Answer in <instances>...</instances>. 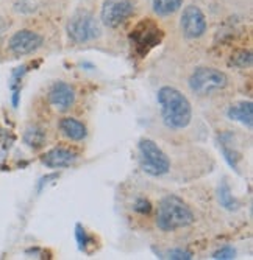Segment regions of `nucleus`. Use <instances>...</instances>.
Returning a JSON list of instances; mask_svg holds the SVG:
<instances>
[{
    "label": "nucleus",
    "mask_w": 253,
    "mask_h": 260,
    "mask_svg": "<svg viewBox=\"0 0 253 260\" xmlns=\"http://www.w3.org/2000/svg\"><path fill=\"white\" fill-rule=\"evenodd\" d=\"M181 30L189 39H197L206 31V17L199 7H188L181 14Z\"/></svg>",
    "instance_id": "nucleus-8"
},
{
    "label": "nucleus",
    "mask_w": 253,
    "mask_h": 260,
    "mask_svg": "<svg viewBox=\"0 0 253 260\" xmlns=\"http://www.w3.org/2000/svg\"><path fill=\"white\" fill-rule=\"evenodd\" d=\"M139 150V164L143 172L150 176H163L171 170V160L153 140L143 139L137 145Z\"/></svg>",
    "instance_id": "nucleus-3"
},
{
    "label": "nucleus",
    "mask_w": 253,
    "mask_h": 260,
    "mask_svg": "<svg viewBox=\"0 0 253 260\" xmlns=\"http://www.w3.org/2000/svg\"><path fill=\"white\" fill-rule=\"evenodd\" d=\"M75 237H77V242H78L80 249H85L86 245L89 243V239H88V234H86V231L83 229L81 224H77L75 226Z\"/></svg>",
    "instance_id": "nucleus-20"
},
{
    "label": "nucleus",
    "mask_w": 253,
    "mask_h": 260,
    "mask_svg": "<svg viewBox=\"0 0 253 260\" xmlns=\"http://www.w3.org/2000/svg\"><path fill=\"white\" fill-rule=\"evenodd\" d=\"M49 102L58 111H67L75 102V92L72 86H69L67 83L63 81L55 83L49 92Z\"/></svg>",
    "instance_id": "nucleus-10"
},
{
    "label": "nucleus",
    "mask_w": 253,
    "mask_h": 260,
    "mask_svg": "<svg viewBox=\"0 0 253 260\" xmlns=\"http://www.w3.org/2000/svg\"><path fill=\"white\" fill-rule=\"evenodd\" d=\"M169 258H174V260H191L192 258V254L185 251V249H172L167 252Z\"/></svg>",
    "instance_id": "nucleus-21"
},
{
    "label": "nucleus",
    "mask_w": 253,
    "mask_h": 260,
    "mask_svg": "<svg viewBox=\"0 0 253 260\" xmlns=\"http://www.w3.org/2000/svg\"><path fill=\"white\" fill-rule=\"evenodd\" d=\"M24 140H25V144L32 148H41L44 140H45V134L39 128H29L25 136H24Z\"/></svg>",
    "instance_id": "nucleus-16"
},
{
    "label": "nucleus",
    "mask_w": 253,
    "mask_h": 260,
    "mask_svg": "<svg viewBox=\"0 0 253 260\" xmlns=\"http://www.w3.org/2000/svg\"><path fill=\"white\" fill-rule=\"evenodd\" d=\"M163 30L159 28V25L152 20V19H143L137 25L131 30L130 41L133 49L136 50L137 55H147L152 49H155L156 45L161 44L163 41Z\"/></svg>",
    "instance_id": "nucleus-4"
},
{
    "label": "nucleus",
    "mask_w": 253,
    "mask_h": 260,
    "mask_svg": "<svg viewBox=\"0 0 253 260\" xmlns=\"http://www.w3.org/2000/svg\"><path fill=\"white\" fill-rule=\"evenodd\" d=\"M10 50L14 55H29L35 50H38L42 45V38L30 30H20L17 33H14L8 42Z\"/></svg>",
    "instance_id": "nucleus-9"
},
{
    "label": "nucleus",
    "mask_w": 253,
    "mask_h": 260,
    "mask_svg": "<svg viewBox=\"0 0 253 260\" xmlns=\"http://www.w3.org/2000/svg\"><path fill=\"white\" fill-rule=\"evenodd\" d=\"M77 153L67 148H53L42 156V164L49 169H64L77 160Z\"/></svg>",
    "instance_id": "nucleus-11"
},
{
    "label": "nucleus",
    "mask_w": 253,
    "mask_h": 260,
    "mask_svg": "<svg viewBox=\"0 0 253 260\" xmlns=\"http://www.w3.org/2000/svg\"><path fill=\"white\" fill-rule=\"evenodd\" d=\"M191 207L177 195H167L156 207V226L164 232L188 228L194 223Z\"/></svg>",
    "instance_id": "nucleus-2"
},
{
    "label": "nucleus",
    "mask_w": 253,
    "mask_h": 260,
    "mask_svg": "<svg viewBox=\"0 0 253 260\" xmlns=\"http://www.w3.org/2000/svg\"><path fill=\"white\" fill-rule=\"evenodd\" d=\"M133 210L137 212V214H149V212L152 210V204L146 198H137L136 203L133 204Z\"/></svg>",
    "instance_id": "nucleus-19"
},
{
    "label": "nucleus",
    "mask_w": 253,
    "mask_h": 260,
    "mask_svg": "<svg viewBox=\"0 0 253 260\" xmlns=\"http://www.w3.org/2000/svg\"><path fill=\"white\" fill-rule=\"evenodd\" d=\"M100 33H102L100 23L88 11H78L71 17V20L67 23V35L77 44L94 41L96 38L100 36Z\"/></svg>",
    "instance_id": "nucleus-6"
},
{
    "label": "nucleus",
    "mask_w": 253,
    "mask_h": 260,
    "mask_svg": "<svg viewBox=\"0 0 253 260\" xmlns=\"http://www.w3.org/2000/svg\"><path fill=\"white\" fill-rule=\"evenodd\" d=\"M183 5V0H152L153 11L158 16H171L178 11Z\"/></svg>",
    "instance_id": "nucleus-14"
},
{
    "label": "nucleus",
    "mask_w": 253,
    "mask_h": 260,
    "mask_svg": "<svg viewBox=\"0 0 253 260\" xmlns=\"http://www.w3.org/2000/svg\"><path fill=\"white\" fill-rule=\"evenodd\" d=\"M217 197H219V203L222 207H225L227 210H236L239 207V203L236 201V198L232 195V188L227 182H222L220 187H219V192H217Z\"/></svg>",
    "instance_id": "nucleus-15"
},
{
    "label": "nucleus",
    "mask_w": 253,
    "mask_h": 260,
    "mask_svg": "<svg viewBox=\"0 0 253 260\" xmlns=\"http://www.w3.org/2000/svg\"><path fill=\"white\" fill-rule=\"evenodd\" d=\"M60 129L61 133L71 140H75V142H80L86 137L88 131H86V126L77 120V119H72V117H66L60 122Z\"/></svg>",
    "instance_id": "nucleus-12"
},
{
    "label": "nucleus",
    "mask_w": 253,
    "mask_h": 260,
    "mask_svg": "<svg viewBox=\"0 0 253 260\" xmlns=\"http://www.w3.org/2000/svg\"><path fill=\"white\" fill-rule=\"evenodd\" d=\"M158 103L161 105L163 120L169 128L183 129L191 123L192 119L191 103L178 89L172 86L161 87L158 90Z\"/></svg>",
    "instance_id": "nucleus-1"
},
{
    "label": "nucleus",
    "mask_w": 253,
    "mask_h": 260,
    "mask_svg": "<svg viewBox=\"0 0 253 260\" xmlns=\"http://www.w3.org/2000/svg\"><path fill=\"white\" fill-rule=\"evenodd\" d=\"M232 64L236 67H250L251 66V52L241 50L232 58Z\"/></svg>",
    "instance_id": "nucleus-17"
},
{
    "label": "nucleus",
    "mask_w": 253,
    "mask_h": 260,
    "mask_svg": "<svg viewBox=\"0 0 253 260\" xmlns=\"http://www.w3.org/2000/svg\"><path fill=\"white\" fill-rule=\"evenodd\" d=\"M235 255H236V251L232 248V246H222V248H219L214 254H213V258H216V260H232V258H235Z\"/></svg>",
    "instance_id": "nucleus-18"
},
{
    "label": "nucleus",
    "mask_w": 253,
    "mask_h": 260,
    "mask_svg": "<svg viewBox=\"0 0 253 260\" xmlns=\"http://www.w3.org/2000/svg\"><path fill=\"white\" fill-rule=\"evenodd\" d=\"M134 13L131 0H105L100 11V19L108 28H118Z\"/></svg>",
    "instance_id": "nucleus-7"
},
{
    "label": "nucleus",
    "mask_w": 253,
    "mask_h": 260,
    "mask_svg": "<svg viewBox=\"0 0 253 260\" xmlns=\"http://www.w3.org/2000/svg\"><path fill=\"white\" fill-rule=\"evenodd\" d=\"M228 117L232 120L241 122L242 125L251 128L253 125V105L251 102H241L228 109Z\"/></svg>",
    "instance_id": "nucleus-13"
},
{
    "label": "nucleus",
    "mask_w": 253,
    "mask_h": 260,
    "mask_svg": "<svg viewBox=\"0 0 253 260\" xmlns=\"http://www.w3.org/2000/svg\"><path fill=\"white\" fill-rule=\"evenodd\" d=\"M228 84V78L223 72L213 67H199L189 77V87L194 93L203 97L210 95L216 90L225 89Z\"/></svg>",
    "instance_id": "nucleus-5"
}]
</instances>
